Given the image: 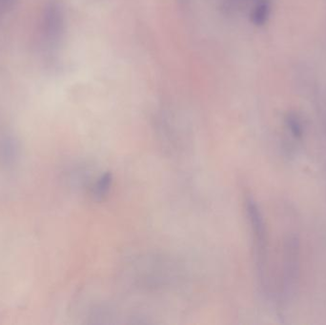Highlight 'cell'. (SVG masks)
Instances as JSON below:
<instances>
[{
  "mask_svg": "<svg viewBox=\"0 0 326 325\" xmlns=\"http://www.w3.org/2000/svg\"><path fill=\"white\" fill-rule=\"evenodd\" d=\"M245 206L248 221L251 226L257 264L258 267L261 280H265L264 278L266 273L265 270L267 265V252H268L266 226L261 212L255 200L248 197L245 200Z\"/></svg>",
  "mask_w": 326,
  "mask_h": 325,
  "instance_id": "1",
  "label": "cell"
},
{
  "mask_svg": "<svg viewBox=\"0 0 326 325\" xmlns=\"http://www.w3.org/2000/svg\"><path fill=\"white\" fill-rule=\"evenodd\" d=\"M300 245L298 239L290 235L284 244V282L285 289L289 290L295 285L300 266Z\"/></svg>",
  "mask_w": 326,
  "mask_h": 325,
  "instance_id": "2",
  "label": "cell"
},
{
  "mask_svg": "<svg viewBox=\"0 0 326 325\" xmlns=\"http://www.w3.org/2000/svg\"><path fill=\"white\" fill-rule=\"evenodd\" d=\"M63 14L57 2H52L46 9L44 17V40L48 47L58 45L63 33Z\"/></svg>",
  "mask_w": 326,
  "mask_h": 325,
  "instance_id": "3",
  "label": "cell"
},
{
  "mask_svg": "<svg viewBox=\"0 0 326 325\" xmlns=\"http://www.w3.org/2000/svg\"><path fill=\"white\" fill-rule=\"evenodd\" d=\"M285 128L289 135L295 140H301L304 135V124L301 116L298 113L290 112L285 117Z\"/></svg>",
  "mask_w": 326,
  "mask_h": 325,
  "instance_id": "4",
  "label": "cell"
},
{
  "mask_svg": "<svg viewBox=\"0 0 326 325\" xmlns=\"http://www.w3.org/2000/svg\"><path fill=\"white\" fill-rule=\"evenodd\" d=\"M113 178L110 173H106L98 179L95 187H94V197L99 200H102L107 196L112 186Z\"/></svg>",
  "mask_w": 326,
  "mask_h": 325,
  "instance_id": "5",
  "label": "cell"
},
{
  "mask_svg": "<svg viewBox=\"0 0 326 325\" xmlns=\"http://www.w3.org/2000/svg\"><path fill=\"white\" fill-rule=\"evenodd\" d=\"M15 0H0V9H6L13 4Z\"/></svg>",
  "mask_w": 326,
  "mask_h": 325,
  "instance_id": "6",
  "label": "cell"
}]
</instances>
